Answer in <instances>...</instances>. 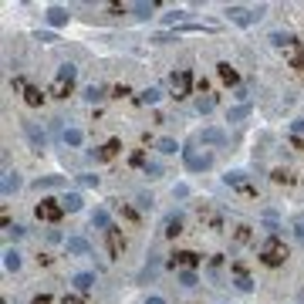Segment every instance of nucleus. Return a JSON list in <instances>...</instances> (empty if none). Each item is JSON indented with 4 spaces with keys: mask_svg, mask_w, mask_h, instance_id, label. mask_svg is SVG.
Listing matches in <instances>:
<instances>
[{
    "mask_svg": "<svg viewBox=\"0 0 304 304\" xmlns=\"http://www.w3.org/2000/svg\"><path fill=\"white\" fill-rule=\"evenodd\" d=\"M230 274H233V284L240 287V291H254V281H250L247 267H244L240 260H233V264H230Z\"/></svg>",
    "mask_w": 304,
    "mask_h": 304,
    "instance_id": "nucleus-6",
    "label": "nucleus"
},
{
    "mask_svg": "<svg viewBox=\"0 0 304 304\" xmlns=\"http://www.w3.org/2000/svg\"><path fill=\"white\" fill-rule=\"evenodd\" d=\"M47 24H51V27L68 24V11H65V7H47Z\"/></svg>",
    "mask_w": 304,
    "mask_h": 304,
    "instance_id": "nucleus-14",
    "label": "nucleus"
},
{
    "mask_svg": "<svg viewBox=\"0 0 304 304\" xmlns=\"http://www.w3.org/2000/svg\"><path fill=\"white\" fill-rule=\"evenodd\" d=\"M105 236H108V254H112V257H118V254L125 250L122 230H118V226H112V230H105Z\"/></svg>",
    "mask_w": 304,
    "mask_h": 304,
    "instance_id": "nucleus-9",
    "label": "nucleus"
},
{
    "mask_svg": "<svg viewBox=\"0 0 304 304\" xmlns=\"http://www.w3.org/2000/svg\"><path fill=\"white\" fill-rule=\"evenodd\" d=\"M260 260H264L267 267H281L284 260H287V244H284L281 236H270L267 244L260 247Z\"/></svg>",
    "mask_w": 304,
    "mask_h": 304,
    "instance_id": "nucleus-1",
    "label": "nucleus"
},
{
    "mask_svg": "<svg viewBox=\"0 0 304 304\" xmlns=\"http://www.w3.org/2000/svg\"><path fill=\"white\" fill-rule=\"evenodd\" d=\"M183 21V11H172V14H166V24H179Z\"/></svg>",
    "mask_w": 304,
    "mask_h": 304,
    "instance_id": "nucleus-40",
    "label": "nucleus"
},
{
    "mask_svg": "<svg viewBox=\"0 0 304 304\" xmlns=\"http://www.w3.org/2000/svg\"><path fill=\"white\" fill-rule=\"evenodd\" d=\"M81 139H85V132H81V129H68V132H65V142H68V146H81Z\"/></svg>",
    "mask_w": 304,
    "mask_h": 304,
    "instance_id": "nucleus-27",
    "label": "nucleus"
},
{
    "mask_svg": "<svg viewBox=\"0 0 304 304\" xmlns=\"http://www.w3.org/2000/svg\"><path fill=\"white\" fill-rule=\"evenodd\" d=\"M159 172H162V166H159V162H146V176H149V179H156Z\"/></svg>",
    "mask_w": 304,
    "mask_h": 304,
    "instance_id": "nucleus-34",
    "label": "nucleus"
},
{
    "mask_svg": "<svg viewBox=\"0 0 304 304\" xmlns=\"http://www.w3.org/2000/svg\"><path fill=\"white\" fill-rule=\"evenodd\" d=\"M156 270H159V257L152 254V257H149V264H146V270H142V281H152V277H156Z\"/></svg>",
    "mask_w": 304,
    "mask_h": 304,
    "instance_id": "nucleus-26",
    "label": "nucleus"
},
{
    "mask_svg": "<svg viewBox=\"0 0 304 304\" xmlns=\"http://www.w3.org/2000/svg\"><path fill=\"white\" fill-rule=\"evenodd\" d=\"M176 196H179V200H186V196H190V186H183V183H179V186H176Z\"/></svg>",
    "mask_w": 304,
    "mask_h": 304,
    "instance_id": "nucleus-43",
    "label": "nucleus"
},
{
    "mask_svg": "<svg viewBox=\"0 0 304 304\" xmlns=\"http://www.w3.org/2000/svg\"><path fill=\"white\" fill-rule=\"evenodd\" d=\"M226 17L236 24H254L264 17V7H257V11H247V7H226Z\"/></svg>",
    "mask_w": 304,
    "mask_h": 304,
    "instance_id": "nucleus-4",
    "label": "nucleus"
},
{
    "mask_svg": "<svg viewBox=\"0 0 304 304\" xmlns=\"http://www.w3.org/2000/svg\"><path fill=\"white\" fill-rule=\"evenodd\" d=\"M304 135V118H297V122H294V139H301Z\"/></svg>",
    "mask_w": 304,
    "mask_h": 304,
    "instance_id": "nucleus-42",
    "label": "nucleus"
},
{
    "mask_svg": "<svg viewBox=\"0 0 304 304\" xmlns=\"http://www.w3.org/2000/svg\"><path fill=\"white\" fill-rule=\"evenodd\" d=\"M179 284L183 287H196V270H179Z\"/></svg>",
    "mask_w": 304,
    "mask_h": 304,
    "instance_id": "nucleus-31",
    "label": "nucleus"
},
{
    "mask_svg": "<svg viewBox=\"0 0 304 304\" xmlns=\"http://www.w3.org/2000/svg\"><path fill=\"white\" fill-rule=\"evenodd\" d=\"M31 304H54V301H51V294H37V297H31Z\"/></svg>",
    "mask_w": 304,
    "mask_h": 304,
    "instance_id": "nucleus-39",
    "label": "nucleus"
},
{
    "mask_svg": "<svg viewBox=\"0 0 304 304\" xmlns=\"http://www.w3.org/2000/svg\"><path fill=\"white\" fill-rule=\"evenodd\" d=\"M17 186H21V176L17 172H4V196L17 193Z\"/></svg>",
    "mask_w": 304,
    "mask_h": 304,
    "instance_id": "nucleus-17",
    "label": "nucleus"
},
{
    "mask_svg": "<svg viewBox=\"0 0 304 304\" xmlns=\"http://www.w3.org/2000/svg\"><path fill=\"white\" fill-rule=\"evenodd\" d=\"M61 304H81V297H78V294H65V301H61Z\"/></svg>",
    "mask_w": 304,
    "mask_h": 304,
    "instance_id": "nucleus-44",
    "label": "nucleus"
},
{
    "mask_svg": "<svg viewBox=\"0 0 304 304\" xmlns=\"http://www.w3.org/2000/svg\"><path fill=\"white\" fill-rule=\"evenodd\" d=\"M152 11H156V4H135V17H142V21H149Z\"/></svg>",
    "mask_w": 304,
    "mask_h": 304,
    "instance_id": "nucleus-29",
    "label": "nucleus"
},
{
    "mask_svg": "<svg viewBox=\"0 0 304 304\" xmlns=\"http://www.w3.org/2000/svg\"><path fill=\"white\" fill-rule=\"evenodd\" d=\"M34 213H37V220H44V223H57L61 213H65V206H61V200H41Z\"/></svg>",
    "mask_w": 304,
    "mask_h": 304,
    "instance_id": "nucleus-2",
    "label": "nucleus"
},
{
    "mask_svg": "<svg viewBox=\"0 0 304 304\" xmlns=\"http://www.w3.org/2000/svg\"><path fill=\"white\" fill-rule=\"evenodd\" d=\"M169 264H172V267L179 264L183 270H193L196 264H200V254H193V250H179V254H172V260H169Z\"/></svg>",
    "mask_w": 304,
    "mask_h": 304,
    "instance_id": "nucleus-8",
    "label": "nucleus"
},
{
    "mask_svg": "<svg viewBox=\"0 0 304 304\" xmlns=\"http://www.w3.org/2000/svg\"><path fill=\"white\" fill-rule=\"evenodd\" d=\"M223 139H226V135L220 132V129H203V132H200L203 146H223Z\"/></svg>",
    "mask_w": 304,
    "mask_h": 304,
    "instance_id": "nucleus-11",
    "label": "nucleus"
},
{
    "mask_svg": "<svg viewBox=\"0 0 304 304\" xmlns=\"http://www.w3.org/2000/svg\"><path fill=\"white\" fill-rule=\"evenodd\" d=\"M159 98H162V91H159V88H146L142 95H139V101H142V105H156Z\"/></svg>",
    "mask_w": 304,
    "mask_h": 304,
    "instance_id": "nucleus-23",
    "label": "nucleus"
},
{
    "mask_svg": "<svg viewBox=\"0 0 304 304\" xmlns=\"http://www.w3.org/2000/svg\"><path fill=\"white\" fill-rule=\"evenodd\" d=\"M220 78H223L226 85H236V81H240V78H236V71L230 65H220Z\"/></svg>",
    "mask_w": 304,
    "mask_h": 304,
    "instance_id": "nucleus-28",
    "label": "nucleus"
},
{
    "mask_svg": "<svg viewBox=\"0 0 304 304\" xmlns=\"http://www.w3.org/2000/svg\"><path fill=\"white\" fill-rule=\"evenodd\" d=\"M61 183H65L61 176H41L34 186H37V190H54V186H61Z\"/></svg>",
    "mask_w": 304,
    "mask_h": 304,
    "instance_id": "nucleus-21",
    "label": "nucleus"
},
{
    "mask_svg": "<svg viewBox=\"0 0 304 304\" xmlns=\"http://www.w3.org/2000/svg\"><path fill=\"white\" fill-rule=\"evenodd\" d=\"M24 101H27V105H34V108H37V105H41V101H44V95H41V88H31V85H27V91H24Z\"/></svg>",
    "mask_w": 304,
    "mask_h": 304,
    "instance_id": "nucleus-20",
    "label": "nucleus"
},
{
    "mask_svg": "<svg viewBox=\"0 0 304 304\" xmlns=\"http://www.w3.org/2000/svg\"><path fill=\"white\" fill-rule=\"evenodd\" d=\"M24 132H27V139L34 142V149H44V146H47V132L41 129V125H34V122H24Z\"/></svg>",
    "mask_w": 304,
    "mask_h": 304,
    "instance_id": "nucleus-7",
    "label": "nucleus"
},
{
    "mask_svg": "<svg viewBox=\"0 0 304 304\" xmlns=\"http://www.w3.org/2000/svg\"><path fill=\"white\" fill-rule=\"evenodd\" d=\"M118 149H122V146H118V139H112V142H105L98 152H91V159H115V156H118Z\"/></svg>",
    "mask_w": 304,
    "mask_h": 304,
    "instance_id": "nucleus-12",
    "label": "nucleus"
},
{
    "mask_svg": "<svg viewBox=\"0 0 304 304\" xmlns=\"http://www.w3.org/2000/svg\"><path fill=\"white\" fill-rule=\"evenodd\" d=\"M91 226H101V230H112V223H108V213H105V210H95V213H91Z\"/></svg>",
    "mask_w": 304,
    "mask_h": 304,
    "instance_id": "nucleus-22",
    "label": "nucleus"
},
{
    "mask_svg": "<svg viewBox=\"0 0 304 304\" xmlns=\"http://www.w3.org/2000/svg\"><path fill=\"white\" fill-rule=\"evenodd\" d=\"M85 98H88V101H101V98H105V88H98V85H88V88H85Z\"/></svg>",
    "mask_w": 304,
    "mask_h": 304,
    "instance_id": "nucleus-30",
    "label": "nucleus"
},
{
    "mask_svg": "<svg viewBox=\"0 0 304 304\" xmlns=\"http://www.w3.org/2000/svg\"><path fill=\"white\" fill-rule=\"evenodd\" d=\"M71 85H75V81L54 78V85H51V95H54V98H68V95H71Z\"/></svg>",
    "mask_w": 304,
    "mask_h": 304,
    "instance_id": "nucleus-15",
    "label": "nucleus"
},
{
    "mask_svg": "<svg viewBox=\"0 0 304 304\" xmlns=\"http://www.w3.org/2000/svg\"><path fill=\"white\" fill-rule=\"evenodd\" d=\"M81 203H85V200H81L78 193H68L65 200H61V206H65L68 213H78V210H81Z\"/></svg>",
    "mask_w": 304,
    "mask_h": 304,
    "instance_id": "nucleus-18",
    "label": "nucleus"
},
{
    "mask_svg": "<svg viewBox=\"0 0 304 304\" xmlns=\"http://www.w3.org/2000/svg\"><path fill=\"white\" fill-rule=\"evenodd\" d=\"M91 244L85 240V236H68V254H88Z\"/></svg>",
    "mask_w": 304,
    "mask_h": 304,
    "instance_id": "nucleus-13",
    "label": "nucleus"
},
{
    "mask_svg": "<svg viewBox=\"0 0 304 304\" xmlns=\"http://www.w3.org/2000/svg\"><path fill=\"white\" fill-rule=\"evenodd\" d=\"M112 95H115V98H125V95H132V91H129V85H115Z\"/></svg>",
    "mask_w": 304,
    "mask_h": 304,
    "instance_id": "nucleus-37",
    "label": "nucleus"
},
{
    "mask_svg": "<svg viewBox=\"0 0 304 304\" xmlns=\"http://www.w3.org/2000/svg\"><path fill=\"white\" fill-rule=\"evenodd\" d=\"M250 240V226H236V244H247Z\"/></svg>",
    "mask_w": 304,
    "mask_h": 304,
    "instance_id": "nucleus-35",
    "label": "nucleus"
},
{
    "mask_svg": "<svg viewBox=\"0 0 304 304\" xmlns=\"http://www.w3.org/2000/svg\"><path fill=\"white\" fill-rule=\"evenodd\" d=\"M247 115H250V105H236V108L226 112V122H240V118H247Z\"/></svg>",
    "mask_w": 304,
    "mask_h": 304,
    "instance_id": "nucleus-19",
    "label": "nucleus"
},
{
    "mask_svg": "<svg viewBox=\"0 0 304 304\" xmlns=\"http://www.w3.org/2000/svg\"><path fill=\"white\" fill-rule=\"evenodd\" d=\"M183 159H186V169H193V172H206V169L213 166V156L196 152V149H183Z\"/></svg>",
    "mask_w": 304,
    "mask_h": 304,
    "instance_id": "nucleus-3",
    "label": "nucleus"
},
{
    "mask_svg": "<svg viewBox=\"0 0 304 304\" xmlns=\"http://www.w3.org/2000/svg\"><path fill=\"white\" fill-rule=\"evenodd\" d=\"M274 183H291V172L287 169H274Z\"/></svg>",
    "mask_w": 304,
    "mask_h": 304,
    "instance_id": "nucleus-36",
    "label": "nucleus"
},
{
    "mask_svg": "<svg viewBox=\"0 0 304 304\" xmlns=\"http://www.w3.org/2000/svg\"><path fill=\"white\" fill-rule=\"evenodd\" d=\"M75 75H78L75 65H61V71H57V78H65V81H75Z\"/></svg>",
    "mask_w": 304,
    "mask_h": 304,
    "instance_id": "nucleus-33",
    "label": "nucleus"
},
{
    "mask_svg": "<svg viewBox=\"0 0 304 304\" xmlns=\"http://www.w3.org/2000/svg\"><path fill=\"white\" fill-rule=\"evenodd\" d=\"M196 108H200V115L213 112V108H216V98H213V95H206V98H200V105H196Z\"/></svg>",
    "mask_w": 304,
    "mask_h": 304,
    "instance_id": "nucleus-32",
    "label": "nucleus"
},
{
    "mask_svg": "<svg viewBox=\"0 0 304 304\" xmlns=\"http://www.w3.org/2000/svg\"><path fill=\"white\" fill-rule=\"evenodd\" d=\"M156 149L162 152V156H172V152H176L179 146H176V139H159V142H156Z\"/></svg>",
    "mask_w": 304,
    "mask_h": 304,
    "instance_id": "nucleus-24",
    "label": "nucleus"
},
{
    "mask_svg": "<svg viewBox=\"0 0 304 304\" xmlns=\"http://www.w3.org/2000/svg\"><path fill=\"white\" fill-rule=\"evenodd\" d=\"M146 304H166V301H162V297H159V294H152V297H149Z\"/></svg>",
    "mask_w": 304,
    "mask_h": 304,
    "instance_id": "nucleus-45",
    "label": "nucleus"
},
{
    "mask_svg": "<svg viewBox=\"0 0 304 304\" xmlns=\"http://www.w3.org/2000/svg\"><path fill=\"white\" fill-rule=\"evenodd\" d=\"M4 267L17 270V267H21V254H17V250H7V254H4Z\"/></svg>",
    "mask_w": 304,
    "mask_h": 304,
    "instance_id": "nucleus-25",
    "label": "nucleus"
},
{
    "mask_svg": "<svg viewBox=\"0 0 304 304\" xmlns=\"http://www.w3.org/2000/svg\"><path fill=\"white\" fill-rule=\"evenodd\" d=\"M7 236H14V240L24 236V226H11V223H7Z\"/></svg>",
    "mask_w": 304,
    "mask_h": 304,
    "instance_id": "nucleus-38",
    "label": "nucleus"
},
{
    "mask_svg": "<svg viewBox=\"0 0 304 304\" xmlns=\"http://www.w3.org/2000/svg\"><path fill=\"white\" fill-rule=\"evenodd\" d=\"M179 233H183V216L172 213V216L166 220V236H179Z\"/></svg>",
    "mask_w": 304,
    "mask_h": 304,
    "instance_id": "nucleus-16",
    "label": "nucleus"
},
{
    "mask_svg": "<svg viewBox=\"0 0 304 304\" xmlns=\"http://www.w3.org/2000/svg\"><path fill=\"white\" fill-rule=\"evenodd\" d=\"M190 88H193V75L183 68V71H176L172 75V98H186L190 95Z\"/></svg>",
    "mask_w": 304,
    "mask_h": 304,
    "instance_id": "nucleus-5",
    "label": "nucleus"
},
{
    "mask_svg": "<svg viewBox=\"0 0 304 304\" xmlns=\"http://www.w3.org/2000/svg\"><path fill=\"white\" fill-rule=\"evenodd\" d=\"M71 284H75V291L78 294H88L91 287H95V274H88V270H85V274H75V281Z\"/></svg>",
    "mask_w": 304,
    "mask_h": 304,
    "instance_id": "nucleus-10",
    "label": "nucleus"
},
{
    "mask_svg": "<svg viewBox=\"0 0 304 304\" xmlns=\"http://www.w3.org/2000/svg\"><path fill=\"white\" fill-rule=\"evenodd\" d=\"M81 186H98V176H78Z\"/></svg>",
    "mask_w": 304,
    "mask_h": 304,
    "instance_id": "nucleus-41",
    "label": "nucleus"
}]
</instances>
